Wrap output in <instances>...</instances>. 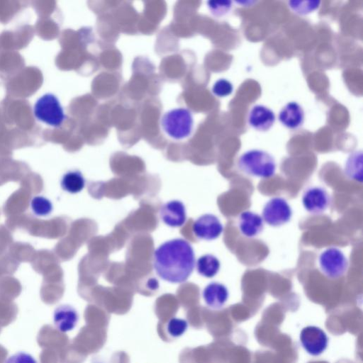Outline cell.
Returning <instances> with one entry per match:
<instances>
[{
  "label": "cell",
  "mask_w": 363,
  "mask_h": 363,
  "mask_svg": "<svg viewBox=\"0 0 363 363\" xmlns=\"http://www.w3.org/2000/svg\"><path fill=\"white\" fill-rule=\"evenodd\" d=\"M192 245L183 238H174L161 244L153 254V267L163 280L173 283L185 282L195 267Z\"/></svg>",
  "instance_id": "obj_1"
},
{
  "label": "cell",
  "mask_w": 363,
  "mask_h": 363,
  "mask_svg": "<svg viewBox=\"0 0 363 363\" xmlns=\"http://www.w3.org/2000/svg\"><path fill=\"white\" fill-rule=\"evenodd\" d=\"M237 165L244 174L259 179L272 177L277 169L274 157L268 152L259 149H252L242 153Z\"/></svg>",
  "instance_id": "obj_2"
},
{
  "label": "cell",
  "mask_w": 363,
  "mask_h": 363,
  "mask_svg": "<svg viewBox=\"0 0 363 363\" xmlns=\"http://www.w3.org/2000/svg\"><path fill=\"white\" fill-rule=\"evenodd\" d=\"M33 114L38 122L53 128H60L67 119L60 100L51 92L45 93L36 99Z\"/></svg>",
  "instance_id": "obj_3"
},
{
  "label": "cell",
  "mask_w": 363,
  "mask_h": 363,
  "mask_svg": "<svg viewBox=\"0 0 363 363\" xmlns=\"http://www.w3.org/2000/svg\"><path fill=\"white\" fill-rule=\"evenodd\" d=\"M164 132L176 140H184L191 135L194 128V117L186 108H176L163 114L160 121Z\"/></svg>",
  "instance_id": "obj_4"
},
{
  "label": "cell",
  "mask_w": 363,
  "mask_h": 363,
  "mask_svg": "<svg viewBox=\"0 0 363 363\" xmlns=\"http://www.w3.org/2000/svg\"><path fill=\"white\" fill-rule=\"evenodd\" d=\"M320 272L330 279H337L347 271L348 260L344 252L336 247H329L318 257Z\"/></svg>",
  "instance_id": "obj_5"
},
{
  "label": "cell",
  "mask_w": 363,
  "mask_h": 363,
  "mask_svg": "<svg viewBox=\"0 0 363 363\" xmlns=\"http://www.w3.org/2000/svg\"><path fill=\"white\" fill-rule=\"evenodd\" d=\"M293 211L288 201L280 196L270 199L264 206L262 218L272 227H280L289 223Z\"/></svg>",
  "instance_id": "obj_6"
},
{
  "label": "cell",
  "mask_w": 363,
  "mask_h": 363,
  "mask_svg": "<svg viewBox=\"0 0 363 363\" xmlns=\"http://www.w3.org/2000/svg\"><path fill=\"white\" fill-rule=\"evenodd\" d=\"M300 342L311 355L318 356L327 348L328 338L326 333L316 326H306L300 333Z\"/></svg>",
  "instance_id": "obj_7"
},
{
  "label": "cell",
  "mask_w": 363,
  "mask_h": 363,
  "mask_svg": "<svg viewBox=\"0 0 363 363\" xmlns=\"http://www.w3.org/2000/svg\"><path fill=\"white\" fill-rule=\"evenodd\" d=\"M194 235L200 240L211 241L219 238L223 232V225L220 219L211 213L199 216L193 223Z\"/></svg>",
  "instance_id": "obj_8"
},
{
  "label": "cell",
  "mask_w": 363,
  "mask_h": 363,
  "mask_svg": "<svg viewBox=\"0 0 363 363\" xmlns=\"http://www.w3.org/2000/svg\"><path fill=\"white\" fill-rule=\"evenodd\" d=\"M301 200L304 209L312 215L323 213L330 203L329 194L321 186H311L306 189Z\"/></svg>",
  "instance_id": "obj_9"
},
{
  "label": "cell",
  "mask_w": 363,
  "mask_h": 363,
  "mask_svg": "<svg viewBox=\"0 0 363 363\" xmlns=\"http://www.w3.org/2000/svg\"><path fill=\"white\" fill-rule=\"evenodd\" d=\"M247 123L253 129L260 132L268 131L276 121L274 112L262 104L254 105L247 114Z\"/></svg>",
  "instance_id": "obj_10"
},
{
  "label": "cell",
  "mask_w": 363,
  "mask_h": 363,
  "mask_svg": "<svg viewBox=\"0 0 363 363\" xmlns=\"http://www.w3.org/2000/svg\"><path fill=\"white\" fill-rule=\"evenodd\" d=\"M162 222L172 228L182 226L186 220L184 204L179 200H172L164 203L159 211Z\"/></svg>",
  "instance_id": "obj_11"
},
{
  "label": "cell",
  "mask_w": 363,
  "mask_h": 363,
  "mask_svg": "<svg viewBox=\"0 0 363 363\" xmlns=\"http://www.w3.org/2000/svg\"><path fill=\"white\" fill-rule=\"evenodd\" d=\"M79 318L77 311L69 304H61L53 312L55 327L61 333L72 330L77 325Z\"/></svg>",
  "instance_id": "obj_12"
},
{
  "label": "cell",
  "mask_w": 363,
  "mask_h": 363,
  "mask_svg": "<svg viewBox=\"0 0 363 363\" xmlns=\"http://www.w3.org/2000/svg\"><path fill=\"white\" fill-rule=\"evenodd\" d=\"M278 119L282 125L291 130L302 126L305 119L304 110L296 101L286 103L279 111Z\"/></svg>",
  "instance_id": "obj_13"
},
{
  "label": "cell",
  "mask_w": 363,
  "mask_h": 363,
  "mask_svg": "<svg viewBox=\"0 0 363 363\" xmlns=\"http://www.w3.org/2000/svg\"><path fill=\"white\" fill-rule=\"evenodd\" d=\"M264 223L262 216L252 211H242L238 219L240 232L249 238L257 237L263 231Z\"/></svg>",
  "instance_id": "obj_14"
},
{
  "label": "cell",
  "mask_w": 363,
  "mask_h": 363,
  "mask_svg": "<svg viewBox=\"0 0 363 363\" xmlns=\"http://www.w3.org/2000/svg\"><path fill=\"white\" fill-rule=\"evenodd\" d=\"M202 295L206 304L208 307L213 309H220L227 302L229 291L223 284L213 281L206 286Z\"/></svg>",
  "instance_id": "obj_15"
},
{
  "label": "cell",
  "mask_w": 363,
  "mask_h": 363,
  "mask_svg": "<svg viewBox=\"0 0 363 363\" xmlns=\"http://www.w3.org/2000/svg\"><path fill=\"white\" fill-rule=\"evenodd\" d=\"M363 152L361 150H354L347 157L344 167L346 177L353 181L362 183L363 181Z\"/></svg>",
  "instance_id": "obj_16"
},
{
  "label": "cell",
  "mask_w": 363,
  "mask_h": 363,
  "mask_svg": "<svg viewBox=\"0 0 363 363\" xmlns=\"http://www.w3.org/2000/svg\"><path fill=\"white\" fill-rule=\"evenodd\" d=\"M86 184V180L78 169H71L65 172L60 180V186L65 191L74 194L81 192Z\"/></svg>",
  "instance_id": "obj_17"
},
{
  "label": "cell",
  "mask_w": 363,
  "mask_h": 363,
  "mask_svg": "<svg viewBox=\"0 0 363 363\" xmlns=\"http://www.w3.org/2000/svg\"><path fill=\"white\" fill-rule=\"evenodd\" d=\"M197 272L206 278H213L220 269V262L217 257L211 254L201 256L196 261Z\"/></svg>",
  "instance_id": "obj_18"
},
{
  "label": "cell",
  "mask_w": 363,
  "mask_h": 363,
  "mask_svg": "<svg viewBox=\"0 0 363 363\" xmlns=\"http://www.w3.org/2000/svg\"><path fill=\"white\" fill-rule=\"evenodd\" d=\"M33 213L38 217L50 215L53 211V204L47 197L42 195L33 196L30 203Z\"/></svg>",
  "instance_id": "obj_19"
},
{
  "label": "cell",
  "mask_w": 363,
  "mask_h": 363,
  "mask_svg": "<svg viewBox=\"0 0 363 363\" xmlns=\"http://www.w3.org/2000/svg\"><path fill=\"white\" fill-rule=\"evenodd\" d=\"M289 7L298 15L305 16L313 13L320 7V1H289Z\"/></svg>",
  "instance_id": "obj_20"
},
{
  "label": "cell",
  "mask_w": 363,
  "mask_h": 363,
  "mask_svg": "<svg viewBox=\"0 0 363 363\" xmlns=\"http://www.w3.org/2000/svg\"><path fill=\"white\" fill-rule=\"evenodd\" d=\"M188 329V322L182 318H172L167 324V331L173 337L183 335Z\"/></svg>",
  "instance_id": "obj_21"
},
{
  "label": "cell",
  "mask_w": 363,
  "mask_h": 363,
  "mask_svg": "<svg viewBox=\"0 0 363 363\" xmlns=\"http://www.w3.org/2000/svg\"><path fill=\"white\" fill-rule=\"evenodd\" d=\"M231 1H208L207 6L211 13L216 18L227 15L232 9Z\"/></svg>",
  "instance_id": "obj_22"
},
{
  "label": "cell",
  "mask_w": 363,
  "mask_h": 363,
  "mask_svg": "<svg viewBox=\"0 0 363 363\" xmlns=\"http://www.w3.org/2000/svg\"><path fill=\"white\" fill-rule=\"evenodd\" d=\"M233 83L225 78H220L216 80L212 86L213 94L219 98H224L230 96L233 92Z\"/></svg>",
  "instance_id": "obj_23"
},
{
  "label": "cell",
  "mask_w": 363,
  "mask_h": 363,
  "mask_svg": "<svg viewBox=\"0 0 363 363\" xmlns=\"http://www.w3.org/2000/svg\"><path fill=\"white\" fill-rule=\"evenodd\" d=\"M4 363H38V362L32 354L20 351L8 357Z\"/></svg>",
  "instance_id": "obj_24"
}]
</instances>
